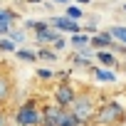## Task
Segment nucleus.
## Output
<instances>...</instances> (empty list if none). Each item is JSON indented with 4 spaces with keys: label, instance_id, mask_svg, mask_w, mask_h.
Wrapping results in <instances>:
<instances>
[{
    "label": "nucleus",
    "instance_id": "obj_2",
    "mask_svg": "<svg viewBox=\"0 0 126 126\" xmlns=\"http://www.w3.org/2000/svg\"><path fill=\"white\" fill-rule=\"evenodd\" d=\"M40 121H42V106H37V99L22 101L13 114L15 126H40Z\"/></svg>",
    "mask_w": 126,
    "mask_h": 126
},
{
    "label": "nucleus",
    "instance_id": "obj_4",
    "mask_svg": "<svg viewBox=\"0 0 126 126\" xmlns=\"http://www.w3.org/2000/svg\"><path fill=\"white\" fill-rule=\"evenodd\" d=\"M69 62H72V67L74 69H92L94 67V62H96V49L89 45L84 49H74L69 54Z\"/></svg>",
    "mask_w": 126,
    "mask_h": 126
},
{
    "label": "nucleus",
    "instance_id": "obj_7",
    "mask_svg": "<svg viewBox=\"0 0 126 126\" xmlns=\"http://www.w3.org/2000/svg\"><path fill=\"white\" fill-rule=\"evenodd\" d=\"M89 72L94 74V79H96L99 84H116V82H119L116 72H114V69H109V67H101V64H94V67H92Z\"/></svg>",
    "mask_w": 126,
    "mask_h": 126
},
{
    "label": "nucleus",
    "instance_id": "obj_32",
    "mask_svg": "<svg viewBox=\"0 0 126 126\" xmlns=\"http://www.w3.org/2000/svg\"><path fill=\"white\" fill-rule=\"evenodd\" d=\"M0 72H3V69H0Z\"/></svg>",
    "mask_w": 126,
    "mask_h": 126
},
{
    "label": "nucleus",
    "instance_id": "obj_10",
    "mask_svg": "<svg viewBox=\"0 0 126 126\" xmlns=\"http://www.w3.org/2000/svg\"><path fill=\"white\" fill-rule=\"evenodd\" d=\"M57 35H59V30H54L52 25H47V27H42V30H35V42H37V45H49Z\"/></svg>",
    "mask_w": 126,
    "mask_h": 126
},
{
    "label": "nucleus",
    "instance_id": "obj_27",
    "mask_svg": "<svg viewBox=\"0 0 126 126\" xmlns=\"http://www.w3.org/2000/svg\"><path fill=\"white\" fill-rule=\"evenodd\" d=\"M72 3H77V5H82V8H84V5H89V3H92V0H72Z\"/></svg>",
    "mask_w": 126,
    "mask_h": 126
},
{
    "label": "nucleus",
    "instance_id": "obj_26",
    "mask_svg": "<svg viewBox=\"0 0 126 126\" xmlns=\"http://www.w3.org/2000/svg\"><path fill=\"white\" fill-rule=\"evenodd\" d=\"M52 3H54V5H69L72 0H52Z\"/></svg>",
    "mask_w": 126,
    "mask_h": 126
},
{
    "label": "nucleus",
    "instance_id": "obj_6",
    "mask_svg": "<svg viewBox=\"0 0 126 126\" xmlns=\"http://www.w3.org/2000/svg\"><path fill=\"white\" fill-rule=\"evenodd\" d=\"M49 25H52L54 30H59V32H64V35H74V32L82 30V22H79V20H72V17H67V15H52V17H49Z\"/></svg>",
    "mask_w": 126,
    "mask_h": 126
},
{
    "label": "nucleus",
    "instance_id": "obj_12",
    "mask_svg": "<svg viewBox=\"0 0 126 126\" xmlns=\"http://www.w3.org/2000/svg\"><path fill=\"white\" fill-rule=\"evenodd\" d=\"M57 126H84V124H82V119H79V116H77L72 109H62Z\"/></svg>",
    "mask_w": 126,
    "mask_h": 126
},
{
    "label": "nucleus",
    "instance_id": "obj_13",
    "mask_svg": "<svg viewBox=\"0 0 126 126\" xmlns=\"http://www.w3.org/2000/svg\"><path fill=\"white\" fill-rule=\"evenodd\" d=\"M13 94V84H10V77H5L0 72V104H5Z\"/></svg>",
    "mask_w": 126,
    "mask_h": 126
},
{
    "label": "nucleus",
    "instance_id": "obj_9",
    "mask_svg": "<svg viewBox=\"0 0 126 126\" xmlns=\"http://www.w3.org/2000/svg\"><path fill=\"white\" fill-rule=\"evenodd\" d=\"M96 62L101 67H109V69H116L121 67V62H119V54L114 49H96Z\"/></svg>",
    "mask_w": 126,
    "mask_h": 126
},
{
    "label": "nucleus",
    "instance_id": "obj_30",
    "mask_svg": "<svg viewBox=\"0 0 126 126\" xmlns=\"http://www.w3.org/2000/svg\"><path fill=\"white\" fill-rule=\"evenodd\" d=\"M121 69H124V72H126V59H124V62H121Z\"/></svg>",
    "mask_w": 126,
    "mask_h": 126
},
{
    "label": "nucleus",
    "instance_id": "obj_19",
    "mask_svg": "<svg viewBox=\"0 0 126 126\" xmlns=\"http://www.w3.org/2000/svg\"><path fill=\"white\" fill-rule=\"evenodd\" d=\"M3 20L15 25V22L20 20V13H17V10H13V8H0V22H3Z\"/></svg>",
    "mask_w": 126,
    "mask_h": 126
},
{
    "label": "nucleus",
    "instance_id": "obj_22",
    "mask_svg": "<svg viewBox=\"0 0 126 126\" xmlns=\"http://www.w3.org/2000/svg\"><path fill=\"white\" fill-rule=\"evenodd\" d=\"M35 77L47 82V79H54V72H52V69H37V72H35Z\"/></svg>",
    "mask_w": 126,
    "mask_h": 126
},
{
    "label": "nucleus",
    "instance_id": "obj_8",
    "mask_svg": "<svg viewBox=\"0 0 126 126\" xmlns=\"http://www.w3.org/2000/svg\"><path fill=\"white\" fill-rule=\"evenodd\" d=\"M114 42H116V40L111 37V32H109V30H99V32H94V35H92V42H89V45H92L94 49H111V47H114Z\"/></svg>",
    "mask_w": 126,
    "mask_h": 126
},
{
    "label": "nucleus",
    "instance_id": "obj_25",
    "mask_svg": "<svg viewBox=\"0 0 126 126\" xmlns=\"http://www.w3.org/2000/svg\"><path fill=\"white\" fill-rule=\"evenodd\" d=\"M10 27H13V22H5V20L0 22V37H3V35H8V32H10Z\"/></svg>",
    "mask_w": 126,
    "mask_h": 126
},
{
    "label": "nucleus",
    "instance_id": "obj_31",
    "mask_svg": "<svg viewBox=\"0 0 126 126\" xmlns=\"http://www.w3.org/2000/svg\"><path fill=\"white\" fill-rule=\"evenodd\" d=\"M121 10H124V13H126V3H124V5H121Z\"/></svg>",
    "mask_w": 126,
    "mask_h": 126
},
{
    "label": "nucleus",
    "instance_id": "obj_28",
    "mask_svg": "<svg viewBox=\"0 0 126 126\" xmlns=\"http://www.w3.org/2000/svg\"><path fill=\"white\" fill-rule=\"evenodd\" d=\"M27 3H32V5H40V3H47V0H27Z\"/></svg>",
    "mask_w": 126,
    "mask_h": 126
},
{
    "label": "nucleus",
    "instance_id": "obj_17",
    "mask_svg": "<svg viewBox=\"0 0 126 126\" xmlns=\"http://www.w3.org/2000/svg\"><path fill=\"white\" fill-rule=\"evenodd\" d=\"M64 15H67V17H72V20H79V22H82V20H84V8H82V5H77V3H69V5H67V10H64Z\"/></svg>",
    "mask_w": 126,
    "mask_h": 126
},
{
    "label": "nucleus",
    "instance_id": "obj_5",
    "mask_svg": "<svg viewBox=\"0 0 126 126\" xmlns=\"http://www.w3.org/2000/svg\"><path fill=\"white\" fill-rule=\"evenodd\" d=\"M74 96H77V89H74L69 82H62V84L54 89L52 101H54L59 109H69V106H72V101H74Z\"/></svg>",
    "mask_w": 126,
    "mask_h": 126
},
{
    "label": "nucleus",
    "instance_id": "obj_18",
    "mask_svg": "<svg viewBox=\"0 0 126 126\" xmlns=\"http://www.w3.org/2000/svg\"><path fill=\"white\" fill-rule=\"evenodd\" d=\"M49 47H52L54 52H64V49L69 47V40L64 37V32H59V35H57V37H54V40L49 42Z\"/></svg>",
    "mask_w": 126,
    "mask_h": 126
},
{
    "label": "nucleus",
    "instance_id": "obj_15",
    "mask_svg": "<svg viewBox=\"0 0 126 126\" xmlns=\"http://www.w3.org/2000/svg\"><path fill=\"white\" fill-rule=\"evenodd\" d=\"M8 37H10V40H13L17 47H22V45L27 42V32H25V27H10Z\"/></svg>",
    "mask_w": 126,
    "mask_h": 126
},
{
    "label": "nucleus",
    "instance_id": "obj_24",
    "mask_svg": "<svg viewBox=\"0 0 126 126\" xmlns=\"http://www.w3.org/2000/svg\"><path fill=\"white\" fill-rule=\"evenodd\" d=\"M82 30H84L87 35H94V32H99V27H96L94 22H87V25H82Z\"/></svg>",
    "mask_w": 126,
    "mask_h": 126
},
{
    "label": "nucleus",
    "instance_id": "obj_23",
    "mask_svg": "<svg viewBox=\"0 0 126 126\" xmlns=\"http://www.w3.org/2000/svg\"><path fill=\"white\" fill-rule=\"evenodd\" d=\"M22 27H25V30H32V32H35V27H37V20H35V17H27V20L22 22Z\"/></svg>",
    "mask_w": 126,
    "mask_h": 126
},
{
    "label": "nucleus",
    "instance_id": "obj_20",
    "mask_svg": "<svg viewBox=\"0 0 126 126\" xmlns=\"http://www.w3.org/2000/svg\"><path fill=\"white\" fill-rule=\"evenodd\" d=\"M109 32H111V37L116 42L126 45V25H114V27H109Z\"/></svg>",
    "mask_w": 126,
    "mask_h": 126
},
{
    "label": "nucleus",
    "instance_id": "obj_11",
    "mask_svg": "<svg viewBox=\"0 0 126 126\" xmlns=\"http://www.w3.org/2000/svg\"><path fill=\"white\" fill-rule=\"evenodd\" d=\"M89 42H92V35H87L84 30L69 35V47L72 49H84V47H89Z\"/></svg>",
    "mask_w": 126,
    "mask_h": 126
},
{
    "label": "nucleus",
    "instance_id": "obj_21",
    "mask_svg": "<svg viewBox=\"0 0 126 126\" xmlns=\"http://www.w3.org/2000/svg\"><path fill=\"white\" fill-rule=\"evenodd\" d=\"M17 49V45L8 37V35H3V37H0V52H5V54H10V52H15Z\"/></svg>",
    "mask_w": 126,
    "mask_h": 126
},
{
    "label": "nucleus",
    "instance_id": "obj_16",
    "mask_svg": "<svg viewBox=\"0 0 126 126\" xmlns=\"http://www.w3.org/2000/svg\"><path fill=\"white\" fill-rule=\"evenodd\" d=\"M37 59H45V62H57V59H59V52L49 49L47 45H40V47H37Z\"/></svg>",
    "mask_w": 126,
    "mask_h": 126
},
{
    "label": "nucleus",
    "instance_id": "obj_14",
    "mask_svg": "<svg viewBox=\"0 0 126 126\" xmlns=\"http://www.w3.org/2000/svg\"><path fill=\"white\" fill-rule=\"evenodd\" d=\"M20 62H27V64H32V62H37V52L35 49H27V47H17L15 52H13Z\"/></svg>",
    "mask_w": 126,
    "mask_h": 126
},
{
    "label": "nucleus",
    "instance_id": "obj_3",
    "mask_svg": "<svg viewBox=\"0 0 126 126\" xmlns=\"http://www.w3.org/2000/svg\"><path fill=\"white\" fill-rule=\"evenodd\" d=\"M96 99H94V94L92 92H79L77 96H74V101H72V111L82 119V124H92V119H94V111H96Z\"/></svg>",
    "mask_w": 126,
    "mask_h": 126
},
{
    "label": "nucleus",
    "instance_id": "obj_1",
    "mask_svg": "<svg viewBox=\"0 0 126 126\" xmlns=\"http://www.w3.org/2000/svg\"><path fill=\"white\" fill-rule=\"evenodd\" d=\"M124 119H126V109L119 104V99H104L101 104H96L92 124H96V126H116Z\"/></svg>",
    "mask_w": 126,
    "mask_h": 126
},
{
    "label": "nucleus",
    "instance_id": "obj_29",
    "mask_svg": "<svg viewBox=\"0 0 126 126\" xmlns=\"http://www.w3.org/2000/svg\"><path fill=\"white\" fill-rule=\"evenodd\" d=\"M0 126H5V114L0 111Z\"/></svg>",
    "mask_w": 126,
    "mask_h": 126
}]
</instances>
